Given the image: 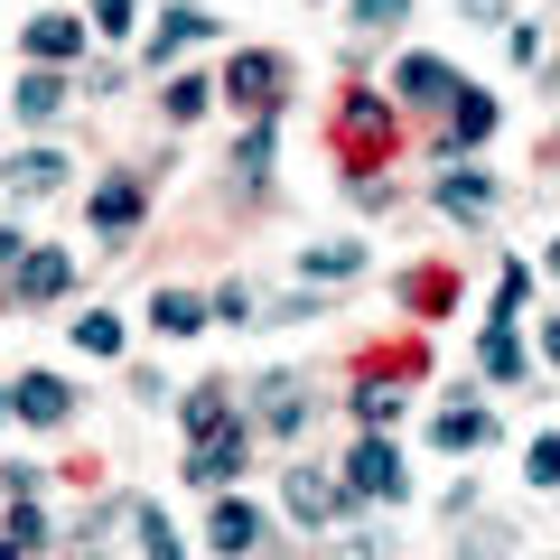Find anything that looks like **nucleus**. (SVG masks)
I'll list each match as a JSON object with an SVG mask.
<instances>
[{
    "mask_svg": "<svg viewBox=\"0 0 560 560\" xmlns=\"http://www.w3.org/2000/svg\"><path fill=\"white\" fill-rule=\"evenodd\" d=\"M346 495H364V504H401L411 495V467H401L393 430H364V440L346 448Z\"/></svg>",
    "mask_w": 560,
    "mask_h": 560,
    "instance_id": "obj_3",
    "label": "nucleus"
},
{
    "mask_svg": "<svg viewBox=\"0 0 560 560\" xmlns=\"http://www.w3.org/2000/svg\"><path fill=\"white\" fill-rule=\"evenodd\" d=\"M401 300H411L420 318H440V308L458 300V290H448V271H411V280H401Z\"/></svg>",
    "mask_w": 560,
    "mask_h": 560,
    "instance_id": "obj_29",
    "label": "nucleus"
},
{
    "mask_svg": "<svg viewBox=\"0 0 560 560\" xmlns=\"http://www.w3.org/2000/svg\"><path fill=\"white\" fill-rule=\"evenodd\" d=\"M215 327H261V290L253 280H224L215 290Z\"/></svg>",
    "mask_w": 560,
    "mask_h": 560,
    "instance_id": "obj_28",
    "label": "nucleus"
},
{
    "mask_svg": "<svg viewBox=\"0 0 560 560\" xmlns=\"http://www.w3.org/2000/svg\"><path fill=\"white\" fill-rule=\"evenodd\" d=\"M10 411H20L28 430H66V420H75V383L38 364V374H20V383H10Z\"/></svg>",
    "mask_w": 560,
    "mask_h": 560,
    "instance_id": "obj_10",
    "label": "nucleus"
},
{
    "mask_svg": "<svg viewBox=\"0 0 560 560\" xmlns=\"http://www.w3.org/2000/svg\"><path fill=\"white\" fill-rule=\"evenodd\" d=\"M0 560H28V541H20V533H0Z\"/></svg>",
    "mask_w": 560,
    "mask_h": 560,
    "instance_id": "obj_38",
    "label": "nucleus"
},
{
    "mask_svg": "<svg viewBox=\"0 0 560 560\" xmlns=\"http://www.w3.org/2000/svg\"><path fill=\"white\" fill-rule=\"evenodd\" d=\"M84 215H94V234L121 253V243L140 234V215H150V187H140L131 168H103V178H94V197H84Z\"/></svg>",
    "mask_w": 560,
    "mask_h": 560,
    "instance_id": "obj_4",
    "label": "nucleus"
},
{
    "mask_svg": "<svg viewBox=\"0 0 560 560\" xmlns=\"http://www.w3.org/2000/svg\"><path fill=\"white\" fill-rule=\"evenodd\" d=\"M477 140H495V94H486V84H458V94H448V131H440V150L458 160V150H477Z\"/></svg>",
    "mask_w": 560,
    "mask_h": 560,
    "instance_id": "obj_14",
    "label": "nucleus"
},
{
    "mask_svg": "<svg viewBox=\"0 0 560 560\" xmlns=\"http://www.w3.org/2000/svg\"><path fill=\"white\" fill-rule=\"evenodd\" d=\"M523 477L551 495V486H560V440H533V448H523Z\"/></svg>",
    "mask_w": 560,
    "mask_h": 560,
    "instance_id": "obj_33",
    "label": "nucleus"
},
{
    "mask_svg": "<svg viewBox=\"0 0 560 560\" xmlns=\"http://www.w3.org/2000/svg\"><path fill=\"white\" fill-rule=\"evenodd\" d=\"M0 420H10V383H0Z\"/></svg>",
    "mask_w": 560,
    "mask_h": 560,
    "instance_id": "obj_41",
    "label": "nucleus"
},
{
    "mask_svg": "<svg viewBox=\"0 0 560 560\" xmlns=\"http://www.w3.org/2000/svg\"><path fill=\"white\" fill-rule=\"evenodd\" d=\"M467 10H477V20H504V0H467Z\"/></svg>",
    "mask_w": 560,
    "mask_h": 560,
    "instance_id": "obj_39",
    "label": "nucleus"
},
{
    "mask_svg": "<svg viewBox=\"0 0 560 560\" xmlns=\"http://www.w3.org/2000/svg\"><path fill=\"white\" fill-rule=\"evenodd\" d=\"M271 150H280V113H253V121H243V140H234V160H224V168H234L243 187H271Z\"/></svg>",
    "mask_w": 560,
    "mask_h": 560,
    "instance_id": "obj_17",
    "label": "nucleus"
},
{
    "mask_svg": "<svg viewBox=\"0 0 560 560\" xmlns=\"http://www.w3.org/2000/svg\"><path fill=\"white\" fill-rule=\"evenodd\" d=\"M66 150H47V140H28V150H10V168H0V178H10V197H57L66 187Z\"/></svg>",
    "mask_w": 560,
    "mask_h": 560,
    "instance_id": "obj_16",
    "label": "nucleus"
},
{
    "mask_svg": "<svg viewBox=\"0 0 560 560\" xmlns=\"http://www.w3.org/2000/svg\"><path fill=\"white\" fill-rule=\"evenodd\" d=\"M393 140H401L393 84H346L337 94V160L355 168V178H374V168H393Z\"/></svg>",
    "mask_w": 560,
    "mask_h": 560,
    "instance_id": "obj_1",
    "label": "nucleus"
},
{
    "mask_svg": "<svg viewBox=\"0 0 560 560\" xmlns=\"http://www.w3.org/2000/svg\"><path fill=\"white\" fill-rule=\"evenodd\" d=\"M215 94H224L215 75H168V94H160V103H168V121H197V113H206Z\"/></svg>",
    "mask_w": 560,
    "mask_h": 560,
    "instance_id": "obj_27",
    "label": "nucleus"
},
{
    "mask_svg": "<svg viewBox=\"0 0 560 560\" xmlns=\"http://www.w3.org/2000/svg\"><path fill=\"white\" fill-rule=\"evenodd\" d=\"M411 20V0H355V28L364 38H383V28H401Z\"/></svg>",
    "mask_w": 560,
    "mask_h": 560,
    "instance_id": "obj_30",
    "label": "nucleus"
},
{
    "mask_svg": "<svg viewBox=\"0 0 560 560\" xmlns=\"http://www.w3.org/2000/svg\"><path fill=\"white\" fill-rule=\"evenodd\" d=\"M346 401H355V420H364V430H393V420H401V401H411V393H401V374L364 364V374H355V393H346Z\"/></svg>",
    "mask_w": 560,
    "mask_h": 560,
    "instance_id": "obj_18",
    "label": "nucleus"
},
{
    "mask_svg": "<svg viewBox=\"0 0 560 560\" xmlns=\"http://www.w3.org/2000/svg\"><path fill=\"white\" fill-rule=\"evenodd\" d=\"M38 477H47V467H28V458H10V467H0V495H38Z\"/></svg>",
    "mask_w": 560,
    "mask_h": 560,
    "instance_id": "obj_34",
    "label": "nucleus"
},
{
    "mask_svg": "<svg viewBox=\"0 0 560 560\" xmlns=\"http://www.w3.org/2000/svg\"><path fill=\"white\" fill-rule=\"evenodd\" d=\"M364 271V243H308L300 253V280L318 290V280H355Z\"/></svg>",
    "mask_w": 560,
    "mask_h": 560,
    "instance_id": "obj_25",
    "label": "nucleus"
},
{
    "mask_svg": "<svg viewBox=\"0 0 560 560\" xmlns=\"http://www.w3.org/2000/svg\"><path fill=\"white\" fill-rule=\"evenodd\" d=\"M140 28V0H94V38H131Z\"/></svg>",
    "mask_w": 560,
    "mask_h": 560,
    "instance_id": "obj_31",
    "label": "nucleus"
},
{
    "mask_svg": "<svg viewBox=\"0 0 560 560\" xmlns=\"http://www.w3.org/2000/svg\"><path fill=\"white\" fill-rule=\"evenodd\" d=\"M253 430H261V440H300V430H308V383L300 374H271L253 393Z\"/></svg>",
    "mask_w": 560,
    "mask_h": 560,
    "instance_id": "obj_11",
    "label": "nucleus"
},
{
    "mask_svg": "<svg viewBox=\"0 0 560 560\" xmlns=\"http://www.w3.org/2000/svg\"><path fill=\"white\" fill-rule=\"evenodd\" d=\"M150 327L160 337H206L215 327V300H197V290H150Z\"/></svg>",
    "mask_w": 560,
    "mask_h": 560,
    "instance_id": "obj_20",
    "label": "nucleus"
},
{
    "mask_svg": "<svg viewBox=\"0 0 560 560\" xmlns=\"http://www.w3.org/2000/svg\"><path fill=\"white\" fill-rule=\"evenodd\" d=\"M541 261H551V271H560V243H541Z\"/></svg>",
    "mask_w": 560,
    "mask_h": 560,
    "instance_id": "obj_40",
    "label": "nucleus"
},
{
    "mask_svg": "<svg viewBox=\"0 0 560 560\" xmlns=\"http://www.w3.org/2000/svg\"><path fill=\"white\" fill-rule=\"evenodd\" d=\"M66 337H75V355H94V364H113V355H121V318H113V308H84Z\"/></svg>",
    "mask_w": 560,
    "mask_h": 560,
    "instance_id": "obj_26",
    "label": "nucleus"
},
{
    "mask_svg": "<svg viewBox=\"0 0 560 560\" xmlns=\"http://www.w3.org/2000/svg\"><path fill=\"white\" fill-rule=\"evenodd\" d=\"M280 504H290V523H337V514H355L364 495H346V477H318V467H280Z\"/></svg>",
    "mask_w": 560,
    "mask_h": 560,
    "instance_id": "obj_6",
    "label": "nucleus"
},
{
    "mask_svg": "<svg viewBox=\"0 0 560 560\" xmlns=\"http://www.w3.org/2000/svg\"><path fill=\"white\" fill-rule=\"evenodd\" d=\"M28 66H75L84 47H94V20H75V10H38V20L20 28Z\"/></svg>",
    "mask_w": 560,
    "mask_h": 560,
    "instance_id": "obj_7",
    "label": "nucleus"
},
{
    "mask_svg": "<svg viewBox=\"0 0 560 560\" xmlns=\"http://www.w3.org/2000/svg\"><path fill=\"white\" fill-rule=\"evenodd\" d=\"M448 94H458V75H448L440 57H401L393 66V103L401 113H448Z\"/></svg>",
    "mask_w": 560,
    "mask_h": 560,
    "instance_id": "obj_13",
    "label": "nucleus"
},
{
    "mask_svg": "<svg viewBox=\"0 0 560 560\" xmlns=\"http://www.w3.org/2000/svg\"><path fill=\"white\" fill-rule=\"evenodd\" d=\"M477 374H486V383H523V337H514V318H486V327H477Z\"/></svg>",
    "mask_w": 560,
    "mask_h": 560,
    "instance_id": "obj_21",
    "label": "nucleus"
},
{
    "mask_svg": "<svg viewBox=\"0 0 560 560\" xmlns=\"http://www.w3.org/2000/svg\"><path fill=\"white\" fill-rule=\"evenodd\" d=\"M66 290H75V261H66L57 243H28L20 271H10V300H20V308H47V300H66Z\"/></svg>",
    "mask_w": 560,
    "mask_h": 560,
    "instance_id": "obj_9",
    "label": "nucleus"
},
{
    "mask_svg": "<svg viewBox=\"0 0 560 560\" xmlns=\"http://www.w3.org/2000/svg\"><path fill=\"white\" fill-rule=\"evenodd\" d=\"M504 57H514V66H541V28H504Z\"/></svg>",
    "mask_w": 560,
    "mask_h": 560,
    "instance_id": "obj_35",
    "label": "nucleus"
},
{
    "mask_svg": "<svg viewBox=\"0 0 560 560\" xmlns=\"http://www.w3.org/2000/svg\"><path fill=\"white\" fill-rule=\"evenodd\" d=\"M523 300H533V271H523V261H504V271H495V318H514Z\"/></svg>",
    "mask_w": 560,
    "mask_h": 560,
    "instance_id": "obj_32",
    "label": "nucleus"
},
{
    "mask_svg": "<svg viewBox=\"0 0 560 560\" xmlns=\"http://www.w3.org/2000/svg\"><path fill=\"white\" fill-rule=\"evenodd\" d=\"M215 84H224V103H234V113L253 121V113H280V84H290V66H280L271 47H243V57L224 66Z\"/></svg>",
    "mask_w": 560,
    "mask_h": 560,
    "instance_id": "obj_5",
    "label": "nucleus"
},
{
    "mask_svg": "<svg viewBox=\"0 0 560 560\" xmlns=\"http://www.w3.org/2000/svg\"><path fill=\"white\" fill-rule=\"evenodd\" d=\"M121 514H131V541H140V560H187L178 523H168V514H160V504H150V495H131V504H121Z\"/></svg>",
    "mask_w": 560,
    "mask_h": 560,
    "instance_id": "obj_22",
    "label": "nucleus"
},
{
    "mask_svg": "<svg viewBox=\"0 0 560 560\" xmlns=\"http://www.w3.org/2000/svg\"><path fill=\"white\" fill-rule=\"evenodd\" d=\"M206 541H215L224 560H253L261 541H271V514H261L253 495H234V486H224V495H215V523H206Z\"/></svg>",
    "mask_w": 560,
    "mask_h": 560,
    "instance_id": "obj_8",
    "label": "nucleus"
},
{
    "mask_svg": "<svg viewBox=\"0 0 560 560\" xmlns=\"http://www.w3.org/2000/svg\"><path fill=\"white\" fill-rule=\"evenodd\" d=\"M541 364H560V318H551V327H541Z\"/></svg>",
    "mask_w": 560,
    "mask_h": 560,
    "instance_id": "obj_37",
    "label": "nucleus"
},
{
    "mask_svg": "<svg viewBox=\"0 0 560 560\" xmlns=\"http://www.w3.org/2000/svg\"><path fill=\"white\" fill-rule=\"evenodd\" d=\"M243 401H234V383H187V401H178V420H187V440H206V430H224Z\"/></svg>",
    "mask_w": 560,
    "mask_h": 560,
    "instance_id": "obj_23",
    "label": "nucleus"
},
{
    "mask_svg": "<svg viewBox=\"0 0 560 560\" xmlns=\"http://www.w3.org/2000/svg\"><path fill=\"white\" fill-rule=\"evenodd\" d=\"M66 103H75L66 66H20V84H10V113H20V121H57Z\"/></svg>",
    "mask_w": 560,
    "mask_h": 560,
    "instance_id": "obj_15",
    "label": "nucleus"
},
{
    "mask_svg": "<svg viewBox=\"0 0 560 560\" xmlns=\"http://www.w3.org/2000/svg\"><path fill=\"white\" fill-rule=\"evenodd\" d=\"M253 411H234L224 420V430H206V440H187V486H206V495H224V486L243 477V467H253Z\"/></svg>",
    "mask_w": 560,
    "mask_h": 560,
    "instance_id": "obj_2",
    "label": "nucleus"
},
{
    "mask_svg": "<svg viewBox=\"0 0 560 560\" xmlns=\"http://www.w3.org/2000/svg\"><path fill=\"white\" fill-rule=\"evenodd\" d=\"M197 38H215V10H206V0H168L160 28H150V66L168 75V57H187Z\"/></svg>",
    "mask_w": 560,
    "mask_h": 560,
    "instance_id": "obj_12",
    "label": "nucleus"
},
{
    "mask_svg": "<svg viewBox=\"0 0 560 560\" xmlns=\"http://www.w3.org/2000/svg\"><path fill=\"white\" fill-rule=\"evenodd\" d=\"M551 84H560V57H551Z\"/></svg>",
    "mask_w": 560,
    "mask_h": 560,
    "instance_id": "obj_42",
    "label": "nucleus"
},
{
    "mask_svg": "<svg viewBox=\"0 0 560 560\" xmlns=\"http://www.w3.org/2000/svg\"><path fill=\"white\" fill-rule=\"evenodd\" d=\"M495 206V178H477V168H440V215H486Z\"/></svg>",
    "mask_w": 560,
    "mask_h": 560,
    "instance_id": "obj_24",
    "label": "nucleus"
},
{
    "mask_svg": "<svg viewBox=\"0 0 560 560\" xmlns=\"http://www.w3.org/2000/svg\"><path fill=\"white\" fill-rule=\"evenodd\" d=\"M20 253H28V234H20V224H0V271H20Z\"/></svg>",
    "mask_w": 560,
    "mask_h": 560,
    "instance_id": "obj_36",
    "label": "nucleus"
},
{
    "mask_svg": "<svg viewBox=\"0 0 560 560\" xmlns=\"http://www.w3.org/2000/svg\"><path fill=\"white\" fill-rule=\"evenodd\" d=\"M430 440H440L448 458H477V448L495 440V411H477V401H448V411L430 420Z\"/></svg>",
    "mask_w": 560,
    "mask_h": 560,
    "instance_id": "obj_19",
    "label": "nucleus"
}]
</instances>
